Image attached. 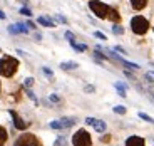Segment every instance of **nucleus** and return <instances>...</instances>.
<instances>
[{"instance_id":"1","label":"nucleus","mask_w":154,"mask_h":146,"mask_svg":"<svg viewBox=\"0 0 154 146\" xmlns=\"http://www.w3.org/2000/svg\"><path fill=\"white\" fill-rule=\"evenodd\" d=\"M17 67H19V61L10 56H5V57L0 59V74L5 77H10L15 74Z\"/></svg>"},{"instance_id":"2","label":"nucleus","mask_w":154,"mask_h":146,"mask_svg":"<svg viewBox=\"0 0 154 146\" xmlns=\"http://www.w3.org/2000/svg\"><path fill=\"white\" fill-rule=\"evenodd\" d=\"M131 29L134 34H139V35H143L147 32V29H149V22H147L144 17L141 15H136L134 19L131 20Z\"/></svg>"},{"instance_id":"3","label":"nucleus","mask_w":154,"mask_h":146,"mask_svg":"<svg viewBox=\"0 0 154 146\" xmlns=\"http://www.w3.org/2000/svg\"><path fill=\"white\" fill-rule=\"evenodd\" d=\"M89 7H91V10H92L99 19H106V17H107L109 7L106 4H102V2H99V0H91V2H89Z\"/></svg>"},{"instance_id":"4","label":"nucleus","mask_w":154,"mask_h":146,"mask_svg":"<svg viewBox=\"0 0 154 146\" xmlns=\"http://www.w3.org/2000/svg\"><path fill=\"white\" fill-rule=\"evenodd\" d=\"M74 146H91V135L85 129H79L72 138Z\"/></svg>"},{"instance_id":"5","label":"nucleus","mask_w":154,"mask_h":146,"mask_svg":"<svg viewBox=\"0 0 154 146\" xmlns=\"http://www.w3.org/2000/svg\"><path fill=\"white\" fill-rule=\"evenodd\" d=\"M15 146H40V143L34 135H22L15 141Z\"/></svg>"},{"instance_id":"6","label":"nucleus","mask_w":154,"mask_h":146,"mask_svg":"<svg viewBox=\"0 0 154 146\" xmlns=\"http://www.w3.org/2000/svg\"><path fill=\"white\" fill-rule=\"evenodd\" d=\"M75 124V119L72 118H64L60 121H52L50 123V128H54V129H64V128H70Z\"/></svg>"},{"instance_id":"7","label":"nucleus","mask_w":154,"mask_h":146,"mask_svg":"<svg viewBox=\"0 0 154 146\" xmlns=\"http://www.w3.org/2000/svg\"><path fill=\"white\" fill-rule=\"evenodd\" d=\"M85 123L91 124V126H92L94 129L97 131V133H104V131H106V123H104V121H100V119L87 118V119H85Z\"/></svg>"},{"instance_id":"8","label":"nucleus","mask_w":154,"mask_h":146,"mask_svg":"<svg viewBox=\"0 0 154 146\" xmlns=\"http://www.w3.org/2000/svg\"><path fill=\"white\" fill-rule=\"evenodd\" d=\"M10 114H12V118H14V124H15L17 129H25V128H27V123H25L15 111H10Z\"/></svg>"},{"instance_id":"9","label":"nucleus","mask_w":154,"mask_h":146,"mask_svg":"<svg viewBox=\"0 0 154 146\" xmlns=\"http://www.w3.org/2000/svg\"><path fill=\"white\" fill-rule=\"evenodd\" d=\"M126 146H144V139L139 136H131V138H127Z\"/></svg>"},{"instance_id":"10","label":"nucleus","mask_w":154,"mask_h":146,"mask_svg":"<svg viewBox=\"0 0 154 146\" xmlns=\"http://www.w3.org/2000/svg\"><path fill=\"white\" fill-rule=\"evenodd\" d=\"M146 4H147V0H131L132 8H136V10H143L146 7Z\"/></svg>"},{"instance_id":"11","label":"nucleus","mask_w":154,"mask_h":146,"mask_svg":"<svg viewBox=\"0 0 154 146\" xmlns=\"http://www.w3.org/2000/svg\"><path fill=\"white\" fill-rule=\"evenodd\" d=\"M107 17L112 20V22H119L121 20V15L117 14V10H114V8L109 7V12H107Z\"/></svg>"},{"instance_id":"12","label":"nucleus","mask_w":154,"mask_h":146,"mask_svg":"<svg viewBox=\"0 0 154 146\" xmlns=\"http://www.w3.org/2000/svg\"><path fill=\"white\" fill-rule=\"evenodd\" d=\"M38 24L44 25V27H55V24L50 19H47V17H38Z\"/></svg>"},{"instance_id":"13","label":"nucleus","mask_w":154,"mask_h":146,"mask_svg":"<svg viewBox=\"0 0 154 146\" xmlns=\"http://www.w3.org/2000/svg\"><path fill=\"white\" fill-rule=\"evenodd\" d=\"M60 67L64 71H70V69H77V67H79V64H77V62H62Z\"/></svg>"},{"instance_id":"14","label":"nucleus","mask_w":154,"mask_h":146,"mask_svg":"<svg viewBox=\"0 0 154 146\" xmlns=\"http://www.w3.org/2000/svg\"><path fill=\"white\" fill-rule=\"evenodd\" d=\"M116 89L119 91V96H122V97H126V86L124 84H121V82H116Z\"/></svg>"},{"instance_id":"15","label":"nucleus","mask_w":154,"mask_h":146,"mask_svg":"<svg viewBox=\"0 0 154 146\" xmlns=\"http://www.w3.org/2000/svg\"><path fill=\"white\" fill-rule=\"evenodd\" d=\"M70 46H72L75 50H79V52H84V50L87 49V47H85L84 44H75V40H72V42H70Z\"/></svg>"},{"instance_id":"16","label":"nucleus","mask_w":154,"mask_h":146,"mask_svg":"<svg viewBox=\"0 0 154 146\" xmlns=\"http://www.w3.org/2000/svg\"><path fill=\"white\" fill-rule=\"evenodd\" d=\"M5 141H7V131H5V128L0 126V144Z\"/></svg>"},{"instance_id":"17","label":"nucleus","mask_w":154,"mask_h":146,"mask_svg":"<svg viewBox=\"0 0 154 146\" xmlns=\"http://www.w3.org/2000/svg\"><path fill=\"white\" fill-rule=\"evenodd\" d=\"M139 118L144 119V121H147V123H154V119L151 118V116H147L146 113H139Z\"/></svg>"},{"instance_id":"18","label":"nucleus","mask_w":154,"mask_h":146,"mask_svg":"<svg viewBox=\"0 0 154 146\" xmlns=\"http://www.w3.org/2000/svg\"><path fill=\"white\" fill-rule=\"evenodd\" d=\"M112 32H114V34H117V35H121V34H124V29L119 27V25H114V27H112Z\"/></svg>"},{"instance_id":"19","label":"nucleus","mask_w":154,"mask_h":146,"mask_svg":"<svg viewBox=\"0 0 154 146\" xmlns=\"http://www.w3.org/2000/svg\"><path fill=\"white\" fill-rule=\"evenodd\" d=\"M114 113H117V114H124V113H126V108H124V106H116Z\"/></svg>"},{"instance_id":"20","label":"nucleus","mask_w":154,"mask_h":146,"mask_svg":"<svg viewBox=\"0 0 154 146\" xmlns=\"http://www.w3.org/2000/svg\"><path fill=\"white\" fill-rule=\"evenodd\" d=\"M17 27H19V32H20V34H27V32H29V29L25 27V25H23V24H19V25H17Z\"/></svg>"},{"instance_id":"21","label":"nucleus","mask_w":154,"mask_h":146,"mask_svg":"<svg viewBox=\"0 0 154 146\" xmlns=\"http://www.w3.org/2000/svg\"><path fill=\"white\" fill-rule=\"evenodd\" d=\"M20 14H22V15H27V17H30V15H32V12L29 10V8H25V7L20 8Z\"/></svg>"},{"instance_id":"22","label":"nucleus","mask_w":154,"mask_h":146,"mask_svg":"<svg viewBox=\"0 0 154 146\" xmlns=\"http://www.w3.org/2000/svg\"><path fill=\"white\" fill-rule=\"evenodd\" d=\"M8 32H10V34H19V27H17V25H10V27H8Z\"/></svg>"},{"instance_id":"23","label":"nucleus","mask_w":154,"mask_h":146,"mask_svg":"<svg viewBox=\"0 0 154 146\" xmlns=\"http://www.w3.org/2000/svg\"><path fill=\"white\" fill-rule=\"evenodd\" d=\"M94 35H96L97 39H100V40H106V35L102 34V32H94Z\"/></svg>"},{"instance_id":"24","label":"nucleus","mask_w":154,"mask_h":146,"mask_svg":"<svg viewBox=\"0 0 154 146\" xmlns=\"http://www.w3.org/2000/svg\"><path fill=\"white\" fill-rule=\"evenodd\" d=\"M66 39H69V42H72V40H74L75 37H74L72 32H66Z\"/></svg>"},{"instance_id":"25","label":"nucleus","mask_w":154,"mask_h":146,"mask_svg":"<svg viewBox=\"0 0 154 146\" xmlns=\"http://www.w3.org/2000/svg\"><path fill=\"white\" fill-rule=\"evenodd\" d=\"M27 94H29V97H30V99H32V101H34V103H37V97H35V96H34V92H32V91H30V89H29V91H27Z\"/></svg>"},{"instance_id":"26","label":"nucleus","mask_w":154,"mask_h":146,"mask_svg":"<svg viewBox=\"0 0 154 146\" xmlns=\"http://www.w3.org/2000/svg\"><path fill=\"white\" fill-rule=\"evenodd\" d=\"M32 84H34V79H32V77H29V79H25V86H27V87H30Z\"/></svg>"},{"instance_id":"27","label":"nucleus","mask_w":154,"mask_h":146,"mask_svg":"<svg viewBox=\"0 0 154 146\" xmlns=\"http://www.w3.org/2000/svg\"><path fill=\"white\" fill-rule=\"evenodd\" d=\"M55 19H57L59 22H62V24H66V22H67V20L64 19V17H62V15H59V14H57V15H55Z\"/></svg>"},{"instance_id":"28","label":"nucleus","mask_w":154,"mask_h":146,"mask_svg":"<svg viewBox=\"0 0 154 146\" xmlns=\"http://www.w3.org/2000/svg\"><path fill=\"white\" fill-rule=\"evenodd\" d=\"M44 72H45L47 76H52V71H50V69H47V67H44Z\"/></svg>"},{"instance_id":"29","label":"nucleus","mask_w":154,"mask_h":146,"mask_svg":"<svg viewBox=\"0 0 154 146\" xmlns=\"http://www.w3.org/2000/svg\"><path fill=\"white\" fill-rule=\"evenodd\" d=\"M50 101H54V103H57V101H59V97L55 96V94H52V96H50Z\"/></svg>"},{"instance_id":"30","label":"nucleus","mask_w":154,"mask_h":146,"mask_svg":"<svg viewBox=\"0 0 154 146\" xmlns=\"http://www.w3.org/2000/svg\"><path fill=\"white\" fill-rule=\"evenodd\" d=\"M116 50H119V52H122V54H126V50H124V49H122V47H119V46L116 47Z\"/></svg>"},{"instance_id":"31","label":"nucleus","mask_w":154,"mask_h":146,"mask_svg":"<svg viewBox=\"0 0 154 146\" xmlns=\"http://www.w3.org/2000/svg\"><path fill=\"white\" fill-rule=\"evenodd\" d=\"M85 91H89V92H92V91H94V87H92V86H87V87H85Z\"/></svg>"},{"instance_id":"32","label":"nucleus","mask_w":154,"mask_h":146,"mask_svg":"<svg viewBox=\"0 0 154 146\" xmlns=\"http://www.w3.org/2000/svg\"><path fill=\"white\" fill-rule=\"evenodd\" d=\"M0 19H2V20L5 19V14H4V12H2V10H0Z\"/></svg>"},{"instance_id":"33","label":"nucleus","mask_w":154,"mask_h":146,"mask_svg":"<svg viewBox=\"0 0 154 146\" xmlns=\"http://www.w3.org/2000/svg\"><path fill=\"white\" fill-rule=\"evenodd\" d=\"M149 92L152 94V97H154V86H152V87H149Z\"/></svg>"}]
</instances>
